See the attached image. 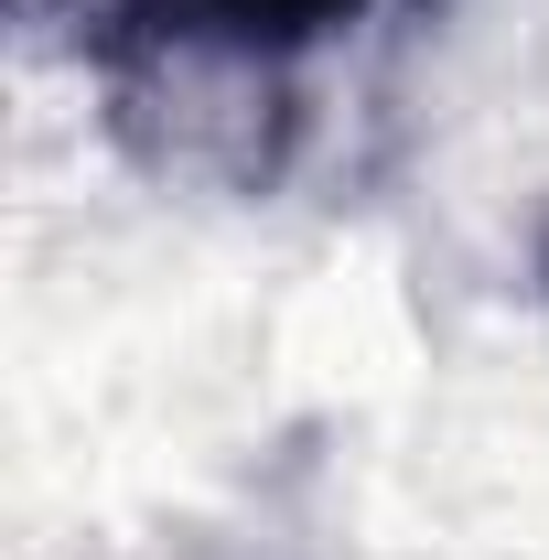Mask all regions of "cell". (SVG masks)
Returning <instances> with one entry per match:
<instances>
[{
	"mask_svg": "<svg viewBox=\"0 0 549 560\" xmlns=\"http://www.w3.org/2000/svg\"><path fill=\"white\" fill-rule=\"evenodd\" d=\"M377 0H22L33 44L97 75L108 130L151 173H215L270 195L302 140V75L355 44Z\"/></svg>",
	"mask_w": 549,
	"mask_h": 560,
	"instance_id": "cell-1",
	"label": "cell"
},
{
	"mask_svg": "<svg viewBox=\"0 0 549 560\" xmlns=\"http://www.w3.org/2000/svg\"><path fill=\"white\" fill-rule=\"evenodd\" d=\"M539 291H549V226H539Z\"/></svg>",
	"mask_w": 549,
	"mask_h": 560,
	"instance_id": "cell-2",
	"label": "cell"
}]
</instances>
